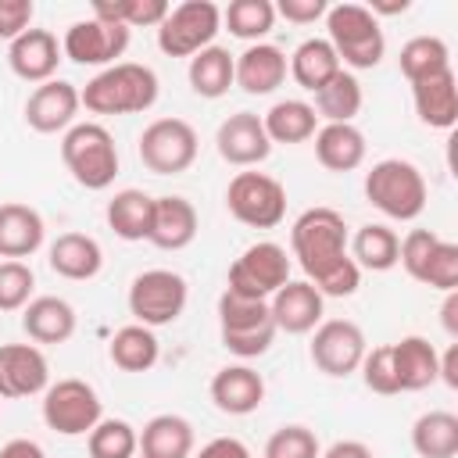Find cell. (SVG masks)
<instances>
[{
	"instance_id": "cell-46",
	"label": "cell",
	"mask_w": 458,
	"mask_h": 458,
	"mask_svg": "<svg viewBox=\"0 0 458 458\" xmlns=\"http://www.w3.org/2000/svg\"><path fill=\"white\" fill-rule=\"evenodd\" d=\"M32 0H0V39H18L25 29H32Z\"/></svg>"
},
{
	"instance_id": "cell-53",
	"label": "cell",
	"mask_w": 458,
	"mask_h": 458,
	"mask_svg": "<svg viewBox=\"0 0 458 458\" xmlns=\"http://www.w3.org/2000/svg\"><path fill=\"white\" fill-rule=\"evenodd\" d=\"M408 7H411L408 0H394V4H379V0H372V4H369L372 18H379V14H404Z\"/></svg>"
},
{
	"instance_id": "cell-19",
	"label": "cell",
	"mask_w": 458,
	"mask_h": 458,
	"mask_svg": "<svg viewBox=\"0 0 458 458\" xmlns=\"http://www.w3.org/2000/svg\"><path fill=\"white\" fill-rule=\"evenodd\" d=\"M268 311H272V322L279 333H290V336H304L311 333L322 315H326V297L308 283V279H290L286 286H279L272 297H268Z\"/></svg>"
},
{
	"instance_id": "cell-13",
	"label": "cell",
	"mask_w": 458,
	"mask_h": 458,
	"mask_svg": "<svg viewBox=\"0 0 458 458\" xmlns=\"http://www.w3.org/2000/svg\"><path fill=\"white\" fill-rule=\"evenodd\" d=\"M286 283H290V254H286V247H279L272 240H258L229 265L225 290L240 293V297H250V301H268Z\"/></svg>"
},
{
	"instance_id": "cell-34",
	"label": "cell",
	"mask_w": 458,
	"mask_h": 458,
	"mask_svg": "<svg viewBox=\"0 0 458 458\" xmlns=\"http://www.w3.org/2000/svg\"><path fill=\"white\" fill-rule=\"evenodd\" d=\"M290 75H293V82L301 86V89H308V93H318L344 64H340V57H336V50L329 47V39H322V36H311V39H304L293 54H290Z\"/></svg>"
},
{
	"instance_id": "cell-33",
	"label": "cell",
	"mask_w": 458,
	"mask_h": 458,
	"mask_svg": "<svg viewBox=\"0 0 458 458\" xmlns=\"http://www.w3.org/2000/svg\"><path fill=\"white\" fill-rule=\"evenodd\" d=\"M261 125H265V132H268L272 143L293 147V143H308L318 132V114H315V107L308 100L286 97V100H276L261 114Z\"/></svg>"
},
{
	"instance_id": "cell-12",
	"label": "cell",
	"mask_w": 458,
	"mask_h": 458,
	"mask_svg": "<svg viewBox=\"0 0 458 458\" xmlns=\"http://www.w3.org/2000/svg\"><path fill=\"white\" fill-rule=\"evenodd\" d=\"M200 140L186 118H154L140 132V161L154 175H182L197 161Z\"/></svg>"
},
{
	"instance_id": "cell-3",
	"label": "cell",
	"mask_w": 458,
	"mask_h": 458,
	"mask_svg": "<svg viewBox=\"0 0 458 458\" xmlns=\"http://www.w3.org/2000/svg\"><path fill=\"white\" fill-rule=\"evenodd\" d=\"M365 200L394 222H415L426 211V175L404 157H383L365 172Z\"/></svg>"
},
{
	"instance_id": "cell-52",
	"label": "cell",
	"mask_w": 458,
	"mask_h": 458,
	"mask_svg": "<svg viewBox=\"0 0 458 458\" xmlns=\"http://www.w3.org/2000/svg\"><path fill=\"white\" fill-rule=\"evenodd\" d=\"M440 322L447 329L451 340H458V290L444 293V304H440Z\"/></svg>"
},
{
	"instance_id": "cell-40",
	"label": "cell",
	"mask_w": 458,
	"mask_h": 458,
	"mask_svg": "<svg viewBox=\"0 0 458 458\" xmlns=\"http://www.w3.org/2000/svg\"><path fill=\"white\" fill-rule=\"evenodd\" d=\"M401 75L408 82H419L426 75H437V72H447L451 68V50L440 36H411L404 47H401Z\"/></svg>"
},
{
	"instance_id": "cell-18",
	"label": "cell",
	"mask_w": 458,
	"mask_h": 458,
	"mask_svg": "<svg viewBox=\"0 0 458 458\" xmlns=\"http://www.w3.org/2000/svg\"><path fill=\"white\" fill-rule=\"evenodd\" d=\"M79 89L64 79H50L43 86H36L25 100V122L29 129L43 132V136H54V132H68L79 118Z\"/></svg>"
},
{
	"instance_id": "cell-7",
	"label": "cell",
	"mask_w": 458,
	"mask_h": 458,
	"mask_svg": "<svg viewBox=\"0 0 458 458\" xmlns=\"http://www.w3.org/2000/svg\"><path fill=\"white\" fill-rule=\"evenodd\" d=\"M225 208L247 229H276L286 218V186L265 172H236L225 186Z\"/></svg>"
},
{
	"instance_id": "cell-45",
	"label": "cell",
	"mask_w": 458,
	"mask_h": 458,
	"mask_svg": "<svg viewBox=\"0 0 458 458\" xmlns=\"http://www.w3.org/2000/svg\"><path fill=\"white\" fill-rule=\"evenodd\" d=\"M358 372H361V383H365L372 394H383V397L401 394V386H397V372H394L390 344H379V347L365 351V358H361Z\"/></svg>"
},
{
	"instance_id": "cell-16",
	"label": "cell",
	"mask_w": 458,
	"mask_h": 458,
	"mask_svg": "<svg viewBox=\"0 0 458 458\" xmlns=\"http://www.w3.org/2000/svg\"><path fill=\"white\" fill-rule=\"evenodd\" d=\"M215 150L225 165L233 168H254L272 154V140L261 125V114L254 111H236L229 114L218 132H215Z\"/></svg>"
},
{
	"instance_id": "cell-41",
	"label": "cell",
	"mask_w": 458,
	"mask_h": 458,
	"mask_svg": "<svg viewBox=\"0 0 458 458\" xmlns=\"http://www.w3.org/2000/svg\"><path fill=\"white\" fill-rule=\"evenodd\" d=\"M89 458H136L140 454V433L125 419H100L86 433Z\"/></svg>"
},
{
	"instance_id": "cell-8",
	"label": "cell",
	"mask_w": 458,
	"mask_h": 458,
	"mask_svg": "<svg viewBox=\"0 0 458 458\" xmlns=\"http://www.w3.org/2000/svg\"><path fill=\"white\" fill-rule=\"evenodd\" d=\"M397 265L422 286H433L440 293L458 290V243L440 240L433 229H408Z\"/></svg>"
},
{
	"instance_id": "cell-17",
	"label": "cell",
	"mask_w": 458,
	"mask_h": 458,
	"mask_svg": "<svg viewBox=\"0 0 458 458\" xmlns=\"http://www.w3.org/2000/svg\"><path fill=\"white\" fill-rule=\"evenodd\" d=\"M50 386V361L36 344H0V397H36Z\"/></svg>"
},
{
	"instance_id": "cell-29",
	"label": "cell",
	"mask_w": 458,
	"mask_h": 458,
	"mask_svg": "<svg viewBox=\"0 0 458 458\" xmlns=\"http://www.w3.org/2000/svg\"><path fill=\"white\" fill-rule=\"evenodd\" d=\"M47 261L50 268L61 276V279H72V283H86L93 279L100 268H104V250L93 236L86 233H61L50 250H47Z\"/></svg>"
},
{
	"instance_id": "cell-24",
	"label": "cell",
	"mask_w": 458,
	"mask_h": 458,
	"mask_svg": "<svg viewBox=\"0 0 458 458\" xmlns=\"http://www.w3.org/2000/svg\"><path fill=\"white\" fill-rule=\"evenodd\" d=\"M286 54L276 43H250L243 54H236V86L250 97L276 93L286 82Z\"/></svg>"
},
{
	"instance_id": "cell-1",
	"label": "cell",
	"mask_w": 458,
	"mask_h": 458,
	"mask_svg": "<svg viewBox=\"0 0 458 458\" xmlns=\"http://www.w3.org/2000/svg\"><path fill=\"white\" fill-rule=\"evenodd\" d=\"M290 250L304 279L322 297H351L361 286V268L347 250V222L333 208H308L290 225Z\"/></svg>"
},
{
	"instance_id": "cell-44",
	"label": "cell",
	"mask_w": 458,
	"mask_h": 458,
	"mask_svg": "<svg viewBox=\"0 0 458 458\" xmlns=\"http://www.w3.org/2000/svg\"><path fill=\"white\" fill-rule=\"evenodd\" d=\"M36 276L25 261H0V311H21L32 301Z\"/></svg>"
},
{
	"instance_id": "cell-23",
	"label": "cell",
	"mask_w": 458,
	"mask_h": 458,
	"mask_svg": "<svg viewBox=\"0 0 458 458\" xmlns=\"http://www.w3.org/2000/svg\"><path fill=\"white\" fill-rule=\"evenodd\" d=\"M411 100H415V114H419L422 125L444 129V132L454 129L458 125V79H454V68L411 82Z\"/></svg>"
},
{
	"instance_id": "cell-4",
	"label": "cell",
	"mask_w": 458,
	"mask_h": 458,
	"mask_svg": "<svg viewBox=\"0 0 458 458\" xmlns=\"http://www.w3.org/2000/svg\"><path fill=\"white\" fill-rule=\"evenodd\" d=\"M326 39L336 50L340 64L347 68H376L386 54V36L379 29V18L365 4H333L326 11Z\"/></svg>"
},
{
	"instance_id": "cell-31",
	"label": "cell",
	"mask_w": 458,
	"mask_h": 458,
	"mask_svg": "<svg viewBox=\"0 0 458 458\" xmlns=\"http://www.w3.org/2000/svg\"><path fill=\"white\" fill-rule=\"evenodd\" d=\"M193 454V426L182 415H154L140 429V458H190Z\"/></svg>"
},
{
	"instance_id": "cell-28",
	"label": "cell",
	"mask_w": 458,
	"mask_h": 458,
	"mask_svg": "<svg viewBox=\"0 0 458 458\" xmlns=\"http://www.w3.org/2000/svg\"><path fill=\"white\" fill-rule=\"evenodd\" d=\"M311 140H315L318 165L329 168V172H354L365 161V150H369L365 132L354 122H344V125L326 122V125H318V132Z\"/></svg>"
},
{
	"instance_id": "cell-5",
	"label": "cell",
	"mask_w": 458,
	"mask_h": 458,
	"mask_svg": "<svg viewBox=\"0 0 458 458\" xmlns=\"http://www.w3.org/2000/svg\"><path fill=\"white\" fill-rule=\"evenodd\" d=\"M61 161L82 190H107L118 175L114 136L100 122H75L61 136Z\"/></svg>"
},
{
	"instance_id": "cell-38",
	"label": "cell",
	"mask_w": 458,
	"mask_h": 458,
	"mask_svg": "<svg viewBox=\"0 0 458 458\" xmlns=\"http://www.w3.org/2000/svg\"><path fill=\"white\" fill-rule=\"evenodd\" d=\"M361 82L347 72V68H340L318 93H315V114L318 118H326V122H336V125H344V122H354V114L361 111Z\"/></svg>"
},
{
	"instance_id": "cell-14",
	"label": "cell",
	"mask_w": 458,
	"mask_h": 458,
	"mask_svg": "<svg viewBox=\"0 0 458 458\" xmlns=\"http://www.w3.org/2000/svg\"><path fill=\"white\" fill-rule=\"evenodd\" d=\"M129 36H132V29L89 14V18H79L68 25V32L61 39V54L82 68H111L129 50Z\"/></svg>"
},
{
	"instance_id": "cell-21",
	"label": "cell",
	"mask_w": 458,
	"mask_h": 458,
	"mask_svg": "<svg viewBox=\"0 0 458 458\" xmlns=\"http://www.w3.org/2000/svg\"><path fill=\"white\" fill-rule=\"evenodd\" d=\"M197 208L179 197V193H168V197H154V218H150V236L147 243H154L157 250H182L197 240Z\"/></svg>"
},
{
	"instance_id": "cell-25",
	"label": "cell",
	"mask_w": 458,
	"mask_h": 458,
	"mask_svg": "<svg viewBox=\"0 0 458 458\" xmlns=\"http://www.w3.org/2000/svg\"><path fill=\"white\" fill-rule=\"evenodd\" d=\"M75 308L64 301V297H54V293H43V297H32L25 308H21V329L25 336L39 347V344H64L75 336Z\"/></svg>"
},
{
	"instance_id": "cell-27",
	"label": "cell",
	"mask_w": 458,
	"mask_h": 458,
	"mask_svg": "<svg viewBox=\"0 0 458 458\" xmlns=\"http://www.w3.org/2000/svg\"><path fill=\"white\" fill-rule=\"evenodd\" d=\"M394 354V372H397V386L401 394H415L437 383V365H440V351L426 340V336H401L397 344H390Z\"/></svg>"
},
{
	"instance_id": "cell-10",
	"label": "cell",
	"mask_w": 458,
	"mask_h": 458,
	"mask_svg": "<svg viewBox=\"0 0 458 458\" xmlns=\"http://www.w3.org/2000/svg\"><path fill=\"white\" fill-rule=\"evenodd\" d=\"M222 29V7L211 0H182L157 25V47L168 57H193L215 43Z\"/></svg>"
},
{
	"instance_id": "cell-49",
	"label": "cell",
	"mask_w": 458,
	"mask_h": 458,
	"mask_svg": "<svg viewBox=\"0 0 458 458\" xmlns=\"http://www.w3.org/2000/svg\"><path fill=\"white\" fill-rule=\"evenodd\" d=\"M318 458H376V454H372V447L361 444V440H336V444H329Z\"/></svg>"
},
{
	"instance_id": "cell-48",
	"label": "cell",
	"mask_w": 458,
	"mask_h": 458,
	"mask_svg": "<svg viewBox=\"0 0 458 458\" xmlns=\"http://www.w3.org/2000/svg\"><path fill=\"white\" fill-rule=\"evenodd\" d=\"M190 458H250V447L243 440H236V437H215Z\"/></svg>"
},
{
	"instance_id": "cell-43",
	"label": "cell",
	"mask_w": 458,
	"mask_h": 458,
	"mask_svg": "<svg viewBox=\"0 0 458 458\" xmlns=\"http://www.w3.org/2000/svg\"><path fill=\"white\" fill-rule=\"evenodd\" d=\"M322 447H318V437L308 429V426H279L268 444H265V458H318Z\"/></svg>"
},
{
	"instance_id": "cell-36",
	"label": "cell",
	"mask_w": 458,
	"mask_h": 458,
	"mask_svg": "<svg viewBox=\"0 0 458 458\" xmlns=\"http://www.w3.org/2000/svg\"><path fill=\"white\" fill-rule=\"evenodd\" d=\"M107 354H111L114 369H122V372H150L161 358V340H157L154 329L132 322V326H122L111 336Z\"/></svg>"
},
{
	"instance_id": "cell-35",
	"label": "cell",
	"mask_w": 458,
	"mask_h": 458,
	"mask_svg": "<svg viewBox=\"0 0 458 458\" xmlns=\"http://www.w3.org/2000/svg\"><path fill=\"white\" fill-rule=\"evenodd\" d=\"M347 250L354 258L358 268H369V272H390L397 268V254H401V236L383 225V222H365L354 240H347Z\"/></svg>"
},
{
	"instance_id": "cell-2",
	"label": "cell",
	"mask_w": 458,
	"mask_h": 458,
	"mask_svg": "<svg viewBox=\"0 0 458 458\" xmlns=\"http://www.w3.org/2000/svg\"><path fill=\"white\" fill-rule=\"evenodd\" d=\"M157 93H161V82L154 68L136 61H118L111 68H100L79 89V100L89 114H143L154 107Z\"/></svg>"
},
{
	"instance_id": "cell-37",
	"label": "cell",
	"mask_w": 458,
	"mask_h": 458,
	"mask_svg": "<svg viewBox=\"0 0 458 458\" xmlns=\"http://www.w3.org/2000/svg\"><path fill=\"white\" fill-rule=\"evenodd\" d=\"M411 447L419 458H454L458 454V415L454 411H426L411 426Z\"/></svg>"
},
{
	"instance_id": "cell-32",
	"label": "cell",
	"mask_w": 458,
	"mask_h": 458,
	"mask_svg": "<svg viewBox=\"0 0 458 458\" xmlns=\"http://www.w3.org/2000/svg\"><path fill=\"white\" fill-rule=\"evenodd\" d=\"M104 218L111 225V233L118 240H129V243H140L150 236V218H154V197L143 193V190H118L107 208H104Z\"/></svg>"
},
{
	"instance_id": "cell-39",
	"label": "cell",
	"mask_w": 458,
	"mask_h": 458,
	"mask_svg": "<svg viewBox=\"0 0 458 458\" xmlns=\"http://www.w3.org/2000/svg\"><path fill=\"white\" fill-rule=\"evenodd\" d=\"M222 25L236 39L265 43V36L276 29V4L272 0H233L222 11Z\"/></svg>"
},
{
	"instance_id": "cell-20",
	"label": "cell",
	"mask_w": 458,
	"mask_h": 458,
	"mask_svg": "<svg viewBox=\"0 0 458 458\" xmlns=\"http://www.w3.org/2000/svg\"><path fill=\"white\" fill-rule=\"evenodd\" d=\"M61 61H64V54H61V43L50 29H25L7 47V64L25 82H39V86L50 82L57 75Z\"/></svg>"
},
{
	"instance_id": "cell-47",
	"label": "cell",
	"mask_w": 458,
	"mask_h": 458,
	"mask_svg": "<svg viewBox=\"0 0 458 458\" xmlns=\"http://www.w3.org/2000/svg\"><path fill=\"white\" fill-rule=\"evenodd\" d=\"M329 4L326 0H279L276 4V18H286L293 25H311L318 18H326Z\"/></svg>"
},
{
	"instance_id": "cell-9",
	"label": "cell",
	"mask_w": 458,
	"mask_h": 458,
	"mask_svg": "<svg viewBox=\"0 0 458 458\" xmlns=\"http://www.w3.org/2000/svg\"><path fill=\"white\" fill-rule=\"evenodd\" d=\"M186 301H190V286L172 268H147L129 286V315L147 329L172 326L186 311Z\"/></svg>"
},
{
	"instance_id": "cell-22",
	"label": "cell",
	"mask_w": 458,
	"mask_h": 458,
	"mask_svg": "<svg viewBox=\"0 0 458 458\" xmlns=\"http://www.w3.org/2000/svg\"><path fill=\"white\" fill-rule=\"evenodd\" d=\"M47 225L43 215L21 200L0 204V258L4 261H25L43 247Z\"/></svg>"
},
{
	"instance_id": "cell-30",
	"label": "cell",
	"mask_w": 458,
	"mask_h": 458,
	"mask_svg": "<svg viewBox=\"0 0 458 458\" xmlns=\"http://www.w3.org/2000/svg\"><path fill=\"white\" fill-rule=\"evenodd\" d=\"M186 79H190V89L204 100H218L225 97L233 86H236V54H229L225 47L211 43L204 47L200 54L190 57V68H186Z\"/></svg>"
},
{
	"instance_id": "cell-11",
	"label": "cell",
	"mask_w": 458,
	"mask_h": 458,
	"mask_svg": "<svg viewBox=\"0 0 458 458\" xmlns=\"http://www.w3.org/2000/svg\"><path fill=\"white\" fill-rule=\"evenodd\" d=\"M104 419V401L86 379H57L43 390V422L61 437H86Z\"/></svg>"
},
{
	"instance_id": "cell-50",
	"label": "cell",
	"mask_w": 458,
	"mask_h": 458,
	"mask_svg": "<svg viewBox=\"0 0 458 458\" xmlns=\"http://www.w3.org/2000/svg\"><path fill=\"white\" fill-rule=\"evenodd\" d=\"M0 458H47V454H43V447H39L36 440L14 437V440H7V444L0 447Z\"/></svg>"
},
{
	"instance_id": "cell-15",
	"label": "cell",
	"mask_w": 458,
	"mask_h": 458,
	"mask_svg": "<svg viewBox=\"0 0 458 458\" xmlns=\"http://www.w3.org/2000/svg\"><path fill=\"white\" fill-rule=\"evenodd\" d=\"M369 351V340L361 333L358 322L351 318H326L311 329V361L322 376H333V379H347L351 372H358L361 358Z\"/></svg>"
},
{
	"instance_id": "cell-6",
	"label": "cell",
	"mask_w": 458,
	"mask_h": 458,
	"mask_svg": "<svg viewBox=\"0 0 458 458\" xmlns=\"http://www.w3.org/2000/svg\"><path fill=\"white\" fill-rule=\"evenodd\" d=\"M218 333H222V347L229 354L258 358L272 347L279 329L272 322L268 301H250V297L222 290V297H218Z\"/></svg>"
},
{
	"instance_id": "cell-26",
	"label": "cell",
	"mask_w": 458,
	"mask_h": 458,
	"mask_svg": "<svg viewBox=\"0 0 458 458\" xmlns=\"http://www.w3.org/2000/svg\"><path fill=\"white\" fill-rule=\"evenodd\" d=\"M211 401L225 415H250L265 401V379L250 365H225L211 379Z\"/></svg>"
},
{
	"instance_id": "cell-42",
	"label": "cell",
	"mask_w": 458,
	"mask_h": 458,
	"mask_svg": "<svg viewBox=\"0 0 458 458\" xmlns=\"http://www.w3.org/2000/svg\"><path fill=\"white\" fill-rule=\"evenodd\" d=\"M168 11H172L168 0H93V18L118 21L125 29H143V25L157 29Z\"/></svg>"
},
{
	"instance_id": "cell-51",
	"label": "cell",
	"mask_w": 458,
	"mask_h": 458,
	"mask_svg": "<svg viewBox=\"0 0 458 458\" xmlns=\"http://www.w3.org/2000/svg\"><path fill=\"white\" fill-rule=\"evenodd\" d=\"M437 379H444L451 390H458V344H451V347L440 354V365H437Z\"/></svg>"
}]
</instances>
